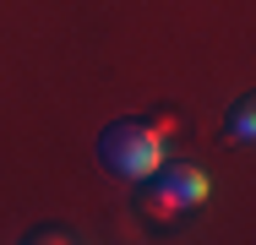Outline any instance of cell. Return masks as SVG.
<instances>
[{"label": "cell", "mask_w": 256, "mask_h": 245, "mask_svg": "<svg viewBox=\"0 0 256 245\" xmlns=\"http://www.w3.org/2000/svg\"><path fill=\"white\" fill-rule=\"evenodd\" d=\"M169 131H174V114H126V120H109L98 131V152L104 174H114L120 186H136V180H148L158 164L169 158L164 147H169Z\"/></svg>", "instance_id": "obj_1"}, {"label": "cell", "mask_w": 256, "mask_h": 245, "mask_svg": "<svg viewBox=\"0 0 256 245\" xmlns=\"http://www.w3.org/2000/svg\"><path fill=\"white\" fill-rule=\"evenodd\" d=\"M212 191V180H207V169L196 164H158L148 180H136L131 186V202H136V212L148 218V224H174V218H186V212H196Z\"/></svg>", "instance_id": "obj_2"}, {"label": "cell", "mask_w": 256, "mask_h": 245, "mask_svg": "<svg viewBox=\"0 0 256 245\" xmlns=\"http://www.w3.org/2000/svg\"><path fill=\"white\" fill-rule=\"evenodd\" d=\"M229 147H251L256 142V98L240 93L234 104H229V120H224V131H218Z\"/></svg>", "instance_id": "obj_3"}, {"label": "cell", "mask_w": 256, "mask_h": 245, "mask_svg": "<svg viewBox=\"0 0 256 245\" xmlns=\"http://www.w3.org/2000/svg\"><path fill=\"white\" fill-rule=\"evenodd\" d=\"M28 245H44V240H71V229H60V224H44V229H33V234H22Z\"/></svg>", "instance_id": "obj_4"}]
</instances>
